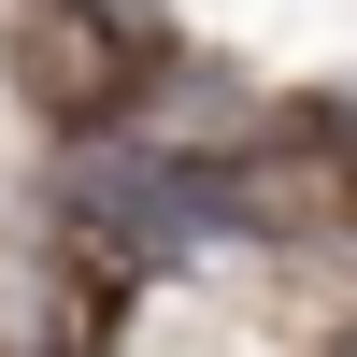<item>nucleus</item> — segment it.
Here are the masks:
<instances>
[{"mask_svg":"<svg viewBox=\"0 0 357 357\" xmlns=\"http://www.w3.org/2000/svg\"><path fill=\"white\" fill-rule=\"evenodd\" d=\"M29 100L43 114H114L129 100V43H114V15L100 0H29Z\"/></svg>","mask_w":357,"mask_h":357,"instance_id":"obj_2","label":"nucleus"},{"mask_svg":"<svg viewBox=\"0 0 357 357\" xmlns=\"http://www.w3.org/2000/svg\"><path fill=\"white\" fill-rule=\"evenodd\" d=\"M229 215H243V186H229L215 158H172V143H72V172H57V229H86L100 272L186 257V243H215Z\"/></svg>","mask_w":357,"mask_h":357,"instance_id":"obj_1","label":"nucleus"}]
</instances>
